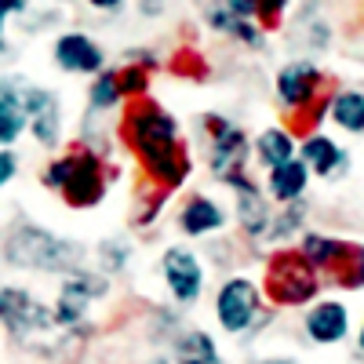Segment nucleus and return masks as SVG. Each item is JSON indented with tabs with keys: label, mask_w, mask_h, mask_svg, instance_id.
Instances as JSON below:
<instances>
[{
	"label": "nucleus",
	"mask_w": 364,
	"mask_h": 364,
	"mask_svg": "<svg viewBox=\"0 0 364 364\" xmlns=\"http://www.w3.org/2000/svg\"><path fill=\"white\" fill-rule=\"evenodd\" d=\"M120 139L146 171V182L161 193H175L190 182L193 157L182 142V124L154 99H139L128 106L124 120H120Z\"/></svg>",
	"instance_id": "1"
},
{
	"label": "nucleus",
	"mask_w": 364,
	"mask_h": 364,
	"mask_svg": "<svg viewBox=\"0 0 364 364\" xmlns=\"http://www.w3.org/2000/svg\"><path fill=\"white\" fill-rule=\"evenodd\" d=\"M41 182L48 190L63 193V200L70 208H99L102 197L109 193V182H113V171L109 164L102 161L99 149L91 146H77L70 154H58L44 164L41 171Z\"/></svg>",
	"instance_id": "2"
},
{
	"label": "nucleus",
	"mask_w": 364,
	"mask_h": 364,
	"mask_svg": "<svg viewBox=\"0 0 364 364\" xmlns=\"http://www.w3.org/2000/svg\"><path fill=\"white\" fill-rule=\"evenodd\" d=\"M4 255L18 269H33V273H73L80 266V248L73 240L58 237L37 223H22L8 240H4Z\"/></svg>",
	"instance_id": "3"
},
{
	"label": "nucleus",
	"mask_w": 364,
	"mask_h": 364,
	"mask_svg": "<svg viewBox=\"0 0 364 364\" xmlns=\"http://www.w3.org/2000/svg\"><path fill=\"white\" fill-rule=\"evenodd\" d=\"M0 324H4V331L15 343L33 346V350H48L55 336L63 339V331L55 328L51 306H44L33 291H26L18 284L0 288Z\"/></svg>",
	"instance_id": "4"
},
{
	"label": "nucleus",
	"mask_w": 364,
	"mask_h": 364,
	"mask_svg": "<svg viewBox=\"0 0 364 364\" xmlns=\"http://www.w3.org/2000/svg\"><path fill=\"white\" fill-rule=\"evenodd\" d=\"M321 291V277L302 262L299 252H277L266 262L262 277V299H269L273 306H306Z\"/></svg>",
	"instance_id": "5"
},
{
	"label": "nucleus",
	"mask_w": 364,
	"mask_h": 364,
	"mask_svg": "<svg viewBox=\"0 0 364 364\" xmlns=\"http://www.w3.org/2000/svg\"><path fill=\"white\" fill-rule=\"evenodd\" d=\"M0 84L15 95V102L22 106V113L29 120V135H33L44 149H55L63 142V99H58L51 87L22 80V77H8Z\"/></svg>",
	"instance_id": "6"
},
{
	"label": "nucleus",
	"mask_w": 364,
	"mask_h": 364,
	"mask_svg": "<svg viewBox=\"0 0 364 364\" xmlns=\"http://www.w3.org/2000/svg\"><path fill=\"white\" fill-rule=\"evenodd\" d=\"M215 321L226 336H248V331H255L262 321V288L252 277H245V273L226 277L215 288Z\"/></svg>",
	"instance_id": "7"
},
{
	"label": "nucleus",
	"mask_w": 364,
	"mask_h": 364,
	"mask_svg": "<svg viewBox=\"0 0 364 364\" xmlns=\"http://www.w3.org/2000/svg\"><path fill=\"white\" fill-rule=\"evenodd\" d=\"M200 132H204V164L215 178H230L245 171V161L252 154L248 135L240 132L233 120L223 113H204L200 117Z\"/></svg>",
	"instance_id": "8"
},
{
	"label": "nucleus",
	"mask_w": 364,
	"mask_h": 364,
	"mask_svg": "<svg viewBox=\"0 0 364 364\" xmlns=\"http://www.w3.org/2000/svg\"><path fill=\"white\" fill-rule=\"evenodd\" d=\"M109 291V281L95 269H73L63 277L58 284V299L51 306V317H55V328L58 331H80V324L91 317V306L99 299H106Z\"/></svg>",
	"instance_id": "9"
},
{
	"label": "nucleus",
	"mask_w": 364,
	"mask_h": 364,
	"mask_svg": "<svg viewBox=\"0 0 364 364\" xmlns=\"http://www.w3.org/2000/svg\"><path fill=\"white\" fill-rule=\"evenodd\" d=\"M161 281L164 291L175 306H193L204 295V281H208V269L200 262V255L186 245H171L161 255Z\"/></svg>",
	"instance_id": "10"
},
{
	"label": "nucleus",
	"mask_w": 364,
	"mask_h": 364,
	"mask_svg": "<svg viewBox=\"0 0 364 364\" xmlns=\"http://www.w3.org/2000/svg\"><path fill=\"white\" fill-rule=\"evenodd\" d=\"M273 91H277V102L291 113H306L314 109V102L324 91V70L310 58H291L277 70V80H273Z\"/></svg>",
	"instance_id": "11"
},
{
	"label": "nucleus",
	"mask_w": 364,
	"mask_h": 364,
	"mask_svg": "<svg viewBox=\"0 0 364 364\" xmlns=\"http://www.w3.org/2000/svg\"><path fill=\"white\" fill-rule=\"evenodd\" d=\"M51 63L63 73H73V77H95V73L106 70V51L91 33H84V29H66V33H58L55 44H51Z\"/></svg>",
	"instance_id": "12"
},
{
	"label": "nucleus",
	"mask_w": 364,
	"mask_h": 364,
	"mask_svg": "<svg viewBox=\"0 0 364 364\" xmlns=\"http://www.w3.org/2000/svg\"><path fill=\"white\" fill-rule=\"evenodd\" d=\"M223 182L233 190V204H237V223H240V230H245L248 237H266L273 211H269V200H266L262 186H259L255 178H248L245 171L230 175V178H223Z\"/></svg>",
	"instance_id": "13"
},
{
	"label": "nucleus",
	"mask_w": 364,
	"mask_h": 364,
	"mask_svg": "<svg viewBox=\"0 0 364 364\" xmlns=\"http://www.w3.org/2000/svg\"><path fill=\"white\" fill-rule=\"evenodd\" d=\"M353 248L357 245H350V240H343V237H331V233H302V240H299V255H302V262H306L317 277H339L343 273V266L350 262V255H353Z\"/></svg>",
	"instance_id": "14"
},
{
	"label": "nucleus",
	"mask_w": 364,
	"mask_h": 364,
	"mask_svg": "<svg viewBox=\"0 0 364 364\" xmlns=\"http://www.w3.org/2000/svg\"><path fill=\"white\" fill-rule=\"evenodd\" d=\"M302 331H306V339L317 343V346L343 343L350 336V310H346V302H339V299L310 302L306 317H302Z\"/></svg>",
	"instance_id": "15"
},
{
	"label": "nucleus",
	"mask_w": 364,
	"mask_h": 364,
	"mask_svg": "<svg viewBox=\"0 0 364 364\" xmlns=\"http://www.w3.org/2000/svg\"><path fill=\"white\" fill-rule=\"evenodd\" d=\"M299 161L306 164L310 175H324V178H336L339 171L350 168V154L324 132H310L299 142Z\"/></svg>",
	"instance_id": "16"
},
{
	"label": "nucleus",
	"mask_w": 364,
	"mask_h": 364,
	"mask_svg": "<svg viewBox=\"0 0 364 364\" xmlns=\"http://www.w3.org/2000/svg\"><path fill=\"white\" fill-rule=\"evenodd\" d=\"M226 223H230V215H226V208H223L215 197L193 193L186 204L178 208V230L186 233V237H193V240L226 230Z\"/></svg>",
	"instance_id": "17"
},
{
	"label": "nucleus",
	"mask_w": 364,
	"mask_h": 364,
	"mask_svg": "<svg viewBox=\"0 0 364 364\" xmlns=\"http://www.w3.org/2000/svg\"><path fill=\"white\" fill-rule=\"evenodd\" d=\"M306 186H310V171H306V164H302L299 157L281 164V168H273L266 175V193L277 204H299L302 193H306Z\"/></svg>",
	"instance_id": "18"
},
{
	"label": "nucleus",
	"mask_w": 364,
	"mask_h": 364,
	"mask_svg": "<svg viewBox=\"0 0 364 364\" xmlns=\"http://www.w3.org/2000/svg\"><path fill=\"white\" fill-rule=\"evenodd\" d=\"M252 149H255V161H259L266 171H273V168H281V164H288V161L299 157V142H295V135L284 132V128H266V132H259L255 142H252Z\"/></svg>",
	"instance_id": "19"
},
{
	"label": "nucleus",
	"mask_w": 364,
	"mask_h": 364,
	"mask_svg": "<svg viewBox=\"0 0 364 364\" xmlns=\"http://www.w3.org/2000/svg\"><path fill=\"white\" fill-rule=\"evenodd\" d=\"M328 117L336 120V128H343L346 135H364V91H357V87L336 91L328 102Z\"/></svg>",
	"instance_id": "20"
},
{
	"label": "nucleus",
	"mask_w": 364,
	"mask_h": 364,
	"mask_svg": "<svg viewBox=\"0 0 364 364\" xmlns=\"http://www.w3.org/2000/svg\"><path fill=\"white\" fill-rule=\"evenodd\" d=\"M171 346H175V360H178V357H193V360H223L215 336H211V331H204V328H182V331H175Z\"/></svg>",
	"instance_id": "21"
},
{
	"label": "nucleus",
	"mask_w": 364,
	"mask_h": 364,
	"mask_svg": "<svg viewBox=\"0 0 364 364\" xmlns=\"http://www.w3.org/2000/svg\"><path fill=\"white\" fill-rule=\"evenodd\" d=\"M26 132H29V120H26L22 106L15 102L11 91L0 84V149H11Z\"/></svg>",
	"instance_id": "22"
},
{
	"label": "nucleus",
	"mask_w": 364,
	"mask_h": 364,
	"mask_svg": "<svg viewBox=\"0 0 364 364\" xmlns=\"http://www.w3.org/2000/svg\"><path fill=\"white\" fill-rule=\"evenodd\" d=\"M120 102V87H117V70H102V73H95L91 77V84H87V109L91 113H109V109H117Z\"/></svg>",
	"instance_id": "23"
},
{
	"label": "nucleus",
	"mask_w": 364,
	"mask_h": 364,
	"mask_svg": "<svg viewBox=\"0 0 364 364\" xmlns=\"http://www.w3.org/2000/svg\"><path fill=\"white\" fill-rule=\"evenodd\" d=\"M117 87H120V99L128 102H139V99H149V70L142 66H117Z\"/></svg>",
	"instance_id": "24"
},
{
	"label": "nucleus",
	"mask_w": 364,
	"mask_h": 364,
	"mask_svg": "<svg viewBox=\"0 0 364 364\" xmlns=\"http://www.w3.org/2000/svg\"><path fill=\"white\" fill-rule=\"evenodd\" d=\"M132 262V245L124 237H109L99 245V269H102V277L106 273H124Z\"/></svg>",
	"instance_id": "25"
},
{
	"label": "nucleus",
	"mask_w": 364,
	"mask_h": 364,
	"mask_svg": "<svg viewBox=\"0 0 364 364\" xmlns=\"http://www.w3.org/2000/svg\"><path fill=\"white\" fill-rule=\"evenodd\" d=\"M299 226H302V200H299V204H284L281 215H277V219H269L266 237H269V240H288Z\"/></svg>",
	"instance_id": "26"
},
{
	"label": "nucleus",
	"mask_w": 364,
	"mask_h": 364,
	"mask_svg": "<svg viewBox=\"0 0 364 364\" xmlns=\"http://www.w3.org/2000/svg\"><path fill=\"white\" fill-rule=\"evenodd\" d=\"M284 11H288V0H255V26L262 29H273V26H281V18H284Z\"/></svg>",
	"instance_id": "27"
},
{
	"label": "nucleus",
	"mask_w": 364,
	"mask_h": 364,
	"mask_svg": "<svg viewBox=\"0 0 364 364\" xmlns=\"http://www.w3.org/2000/svg\"><path fill=\"white\" fill-rule=\"evenodd\" d=\"M33 0H0V51H8V22L15 15H26Z\"/></svg>",
	"instance_id": "28"
},
{
	"label": "nucleus",
	"mask_w": 364,
	"mask_h": 364,
	"mask_svg": "<svg viewBox=\"0 0 364 364\" xmlns=\"http://www.w3.org/2000/svg\"><path fill=\"white\" fill-rule=\"evenodd\" d=\"M230 33H233L240 44H248V48H262V44H266V29H259L255 22H233Z\"/></svg>",
	"instance_id": "29"
},
{
	"label": "nucleus",
	"mask_w": 364,
	"mask_h": 364,
	"mask_svg": "<svg viewBox=\"0 0 364 364\" xmlns=\"http://www.w3.org/2000/svg\"><path fill=\"white\" fill-rule=\"evenodd\" d=\"M15 175H18V154L15 149H0V190L11 186Z\"/></svg>",
	"instance_id": "30"
},
{
	"label": "nucleus",
	"mask_w": 364,
	"mask_h": 364,
	"mask_svg": "<svg viewBox=\"0 0 364 364\" xmlns=\"http://www.w3.org/2000/svg\"><path fill=\"white\" fill-rule=\"evenodd\" d=\"M233 22H255V0H223Z\"/></svg>",
	"instance_id": "31"
},
{
	"label": "nucleus",
	"mask_w": 364,
	"mask_h": 364,
	"mask_svg": "<svg viewBox=\"0 0 364 364\" xmlns=\"http://www.w3.org/2000/svg\"><path fill=\"white\" fill-rule=\"evenodd\" d=\"M204 22L215 29V33H230V26H233V18H230V11H226L223 4H211V8L204 11Z\"/></svg>",
	"instance_id": "32"
},
{
	"label": "nucleus",
	"mask_w": 364,
	"mask_h": 364,
	"mask_svg": "<svg viewBox=\"0 0 364 364\" xmlns=\"http://www.w3.org/2000/svg\"><path fill=\"white\" fill-rule=\"evenodd\" d=\"M84 4L91 11H99V15H113V11H124L128 0H84Z\"/></svg>",
	"instance_id": "33"
},
{
	"label": "nucleus",
	"mask_w": 364,
	"mask_h": 364,
	"mask_svg": "<svg viewBox=\"0 0 364 364\" xmlns=\"http://www.w3.org/2000/svg\"><path fill=\"white\" fill-rule=\"evenodd\" d=\"M139 11L142 15H161L164 11V0H139Z\"/></svg>",
	"instance_id": "34"
},
{
	"label": "nucleus",
	"mask_w": 364,
	"mask_h": 364,
	"mask_svg": "<svg viewBox=\"0 0 364 364\" xmlns=\"http://www.w3.org/2000/svg\"><path fill=\"white\" fill-rule=\"evenodd\" d=\"M175 364H226V360H193V357H178Z\"/></svg>",
	"instance_id": "35"
},
{
	"label": "nucleus",
	"mask_w": 364,
	"mask_h": 364,
	"mask_svg": "<svg viewBox=\"0 0 364 364\" xmlns=\"http://www.w3.org/2000/svg\"><path fill=\"white\" fill-rule=\"evenodd\" d=\"M259 364H299V360H291V357H269V360H259Z\"/></svg>",
	"instance_id": "36"
},
{
	"label": "nucleus",
	"mask_w": 364,
	"mask_h": 364,
	"mask_svg": "<svg viewBox=\"0 0 364 364\" xmlns=\"http://www.w3.org/2000/svg\"><path fill=\"white\" fill-rule=\"evenodd\" d=\"M146 364H175V357H154V360H146Z\"/></svg>",
	"instance_id": "37"
},
{
	"label": "nucleus",
	"mask_w": 364,
	"mask_h": 364,
	"mask_svg": "<svg viewBox=\"0 0 364 364\" xmlns=\"http://www.w3.org/2000/svg\"><path fill=\"white\" fill-rule=\"evenodd\" d=\"M357 346H360V353H364V321H360V331H357Z\"/></svg>",
	"instance_id": "38"
}]
</instances>
